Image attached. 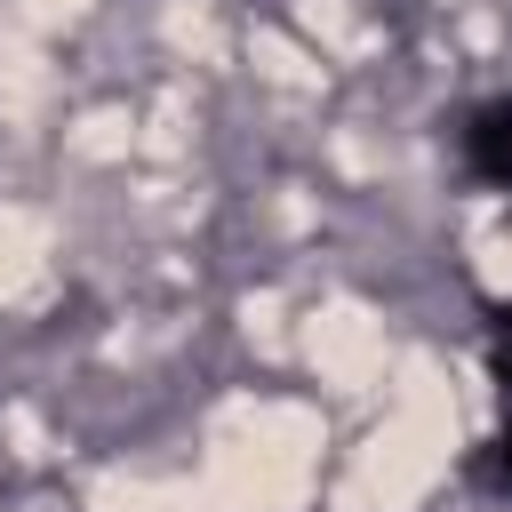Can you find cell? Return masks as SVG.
Listing matches in <instances>:
<instances>
[{
    "instance_id": "obj_2",
    "label": "cell",
    "mask_w": 512,
    "mask_h": 512,
    "mask_svg": "<svg viewBox=\"0 0 512 512\" xmlns=\"http://www.w3.org/2000/svg\"><path fill=\"white\" fill-rule=\"evenodd\" d=\"M488 336H496V376H504V400H512V312H496Z\"/></svg>"
},
{
    "instance_id": "obj_1",
    "label": "cell",
    "mask_w": 512,
    "mask_h": 512,
    "mask_svg": "<svg viewBox=\"0 0 512 512\" xmlns=\"http://www.w3.org/2000/svg\"><path fill=\"white\" fill-rule=\"evenodd\" d=\"M464 160H472L488 184H512V96L472 112V128H464Z\"/></svg>"
},
{
    "instance_id": "obj_3",
    "label": "cell",
    "mask_w": 512,
    "mask_h": 512,
    "mask_svg": "<svg viewBox=\"0 0 512 512\" xmlns=\"http://www.w3.org/2000/svg\"><path fill=\"white\" fill-rule=\"evenodd\" d=\"M488 480H496V488H512V432L488 448Z\"/></svg>"
}]
</instances>
